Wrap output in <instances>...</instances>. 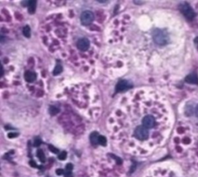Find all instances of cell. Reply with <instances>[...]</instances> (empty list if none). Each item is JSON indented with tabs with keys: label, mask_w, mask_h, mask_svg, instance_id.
<instances>
[{
	"label": "cell",
	"mask_w": 198,
	"mask_h": 177,
	"mask_svg": "<svg viewBox=\"0 0 198 177\" xmlns=\"http://www.w3.org/2000/svg\"><path fill=\"white\" fill-rule=\"evenodd\" d=\"M22 33H23V35H24L25 36L30 37V28L28 27V26H26V27L23 28Z\"/></svg>",
	"instance_id": "cell-13"
},
{
	"label": "cell",
	"mask_w": 198,
	"mask_h": 177,
	"mask_svg": "<svg viewBox=\"0 0 198 177\" xmlns=\"http://www.w3.org/2000/svg\"><path fill=\"white\" fill-rule=\"evenodd\" d=\"M195 112H196V115L198 117V105L196 106V110H195Z\"/></svg>",
	"instance_id": "cell-25"
},
{
	"label": "cell",
	"mask_w": 198,
	"mask_h": 177,
	"mask_svg": "<svg viewBox=\"0 0 198 177\" xmlns=\"http://www.w3.org/2000/svg\"><path fill=\"white\" fill-rule=\"evenodd\" d=\"M24 78H25V80H26L27 82H33V81L36 80L37 75H36V73H34L33 72L28 70V71H26V72L25 73V74H24Z\"/></svg>",
	"instance_id": "cell-9"
},
{
	"label": "cell",
	"mask_w": 198,
	"mask_h": 177,
	"mask_svg": "<svg viewBox=\"0 0 198 177\" xmlns=\"http://www.w3.org/2000/svg\"><path fill=\"white\" fill-rule=\"evenodd\" d=\"M18 135V134L17 133H9V135H8V137L9 138H16V136Z\"/></svg>",
	"instance_id": "cell-22"
},
{
	"label": "cell",
	"mask_w": 198,
	"mask_h": 177,
	"mask_svg": "<svg viewBox=\"0 0 198 177\" xmlns=\"http://www.w3.org/2000/svg\"><path fill=\"white\" fill-rule=\"evenodd\" d=\"M94 19V15L91 11H84L82 12L80 16V21L84 25H89Z\"/></svg>",
	"instance_id": "cell-5"
},
{
	"label": "cell",
	"mask_w": 198,
	"mask_h": 177,
	"mask_svg": "<svg viewBox=\"0 0 198 177\" xmlns=\"http://www.w3.org/2000/svg\"><path fill=\"white\" fill-rule=\"evenodd\" d=\"M134 135L136 137V138L139 140H145L147 139L149 137V129L145 128L143 125L137 126L135 129Z\"/></svg>",
	"instance_id": "cell-2"
},
{
	"label": "cell",
	"mask_w": 198,
	"mask_h": 177,
	"mask_svg": "<svg viewBox=\"0 0 198 177\" xmlns=\"http://www.w3.org/2000/svg\"><path fill=\"white\" fill-rule=\"evenodd\" d=\"M37 156H38L39 159H40L42 162H45V160H46L45 156H44V153H43V151L42 150L40 149V150L37 151Z\"/></svg>",
	"instance_id": "cell-12"
},
{
	"label": "cell",
	"mask_w": 198,
	"mask_h": 177,
	"mask_svg": "<svg viewBox=\"0 0 198 177\" xmlns=\"http://www.w3.org/2000/svg\"><path fill=\"white\" fill-rule=\"evenodd\" d=\"M181 12L183 14V16L189 20H192L193 19L194 16H195V13L193 9L191 8L190 6H189L187 3H183L180 6V7Z\"/></svg>",
	"instance_id": "cell-3"
},
{
	"label": "cell",
	"mask_w": 198,
	"mask_h": 177,
	"mask_svg": "<svg viewBox=\"0 0 198 177\" xmlns=\"http://www.w3.org/2000/svg\"><path fill=\"white\" fill-rule=\"evenodd\" d=\"M61 71H62V67L60 64H57V65L56 66V67H55V69L53 70V73L55 75L56 74H59Z\"/></svg>",
	"instance_id": "cell-15"
},
{
	"label": "cell",
	"mask_w": 198,
	"mask_h": 177,
	"mask_svg": "<svg viewBox=\"0 0 198 177\" xmlns=\"http://www.w3.org/2000/svg\"><path fill=\"white\" fill-rule=\"evenodd\" d=\"M142 124L147 129H153L156 125V119L151 115H147L142 119Z\"/></svg>",
	"instance_id": "cell-4"
},
{
	"label": "cell",
	"mask_w": 198,
	"mask_h": 177,
	"mask_svg": "<svg viewBox=\"0 0 198 177\" xmlns=\"http://www.w3.org/2000/svg\"><path fill=\"white\" fill-rule=\"evenodd\" d=\"M67 158V153L66 151H62L61 154H59L58 156V159L60 160H65Z\"/></svg>",
	"instance_id": "cell-17"
},
{
	"label": "cell",
	"mask_w": 198,
	"mask_h": 177,
	"mask_svg": "<svg viewBox=\"0 0 198 177\" xmlns=\"http://www.w3.org/2000/svg\"><path fill=\"white\" fill-rule=\"evenodd\" d=\"M64 175H65V177H72L71 172H68V171H67L66 172H64Z\"/></svg>",
	"instance_id": "cell-23"
},
{
	"label": "cell",
	"mask_w": 198,
	"mask_h": 177,
	"mask_svg": "<svg viewBox=\"0 0 198 177\" xmlns=\"http://www.w3.org/2000/svg\"><path fill=\"white\" fill-rule=\"evenodd\" d=\"M59 112V109L58 108H56V107H53V106H52V107H50V113L52 115H56Z\"/></svg>",
	"instance_id": "cell-16"
},
{
	"label": "cell",
	"mask_w": 198,
	"mask_h": 177,
	"mask_svg": "<svg viewBox=\"0 0 198 177\" xmlns=\"http://www.w3.org/2000/svg\"><path fill=\"white\" fill-rule=\"evenodd\" d=\"M56 173L58 175H61L64 174V170H63L62 169H56Z\"/></svg>",
	"instance_id": "cell-21"
},
{
	"label": "cell",
	"mask_w": 198,
	"mask_h": 177,
	"mask_svg": "<svg viewBox=\"0 0 198 177\" xmlns=\"http://www.w3.org/2000/svg\"><path fill=\"white\" fill-rule=\"evenodd\" d=\"M185 80L189 84H198V77H197V75L194 73L187 76Z\"/></svg>",
	"instance_id": "cell-8"
},
{
	"label": "cell",
	"mask_w": 198,
	"mask_h": 177,
	"mask_svg": "<svg viewBox=\"0 0 198 177\" xmlns=\"http://www.w3.org/2000/svg\"><path fill=\"white\" fill-rule=\"evenodd\" d=\"M129 87H130L129 82H128L127 81L122 80V81H120L117 84V85H116V91H125V90L129 89Z\"/></svg>",
	"instance_id": "cell-7"
},
{
	"label": "cell",
	"mask_w": 198,
	"mask_h": 177,
	"mask_svg": "<svg viewBox=\"0 0 198 177\" xmlns=\"http://www.w3.org/2000/svg\"><path fill=\"white\" fill-rule=\"evenodd\" d=\"M98 143L101 145H105L106 143H107V140H106V138L103 135H100L99 138H98Z\"/></svg>",
	"instance_id": "cell-14"
},
{
	"label": "cell",
	"mask_w": 198,
	"mask_h": 177,
	"mask_svg": "<svg viewBox=\"0 0 198 177\" xmlns=\"http://www.w3.org/2000/svg\"><path fill=\"white\" fill-rule=\"evenodd\" d=\"M99 135L98 132H92L90 135V140L91 142V143L93 145H97L98 143V138H99Z\"/></svg>",
	"instance_id": "cell-10"
},
{
	"label": "cell",
	"mask_w": 198,
	"mask_h": 177,
	"mask_svg": "<svg viewBox=\"0 0 198 177\" xmlns=\"http://www.w3.org/2000/svg\"><path fill=\"white\" fill-rule=\"evenodd\" d=\"M77 46L79 49L82 50V51H85L90 46V42L87 38H82L78 40L77 43Z\"/></svg>",
	"instance_id": "cell-6"
},
{
	"label": "cell",
	"mask_w": 198,
	"mask_h": 177,
	"mask_svg": "<svg viewBox=\"0 0 198 177\" xmlns=\"http://www.w3.org/2000/svg\"><path fill=\"white\" fill-rule=\"evenodd\" d=\"M73 169V165L71 163H68L67 166H66V170L68 171V172H71Z\"/></svg>",
	"instance_id": "cell-20"
},
{
	"label": "cell",
	"mask_w": 198,
	"mask_h": 177,
	"mask_svg": "<svg viewBox=\"0 0 198 177\" xmlns=\"http://www.w3.org/2000/svg\"><path fill=\"white\" fill-rule=\"evenodd\" d=\"M40 144H41V140L40 138H36L35 141H34V146L38 147V146L40 145Z\"/></svg>",
	"instance_id": "cell-19"
},
{
	"label": "cell",
	"mask_w": 198,
	"mask_h": 177,
	"mask_svg": "<svg viewBox=\"0 0 198 177\" xmlns=\"http://www.w3.org/2000/svg\"><path fill=\"white\" fill-rule=\"evenodd\" d=\"M153 40L155 43L158 45H165L168 43L169 37L167 33L161 30H156L153 32Z\"/></svg>",
	"instance_id": "cell-1"
},
{
	"label": "cell",
	"mask_w": 198,
	"mask_h": 177,
	"mask_svg": "<svg viewBox=\"0 0 198 177\" xmlns=\"http://www.w3.org/2000/svg\"><path fill=\"white\" fill-rule=\"evenodd\" d=\"M30 165L32 166V167H37V164H36V162H34V161H30Z\"/></svg>",
	"instance_id": "cell-24"
},
{
	"label": "cell",
	"mask_w": 198,
	"mask_h": 177,
	"mask_svg": "<svg viewBox=\"0 0 198 177\" xmlns=\"http://www.w3.org/2000/svg\"><path fill=\"white\" fill-rule=\"evenodd\" d=\"M27 6H28V8H29V12L30 13H33L37 8V2L36 1H29Z\"/></svg>",
	"instance_id": "cell-11"
},
{
	"label": "cell",
	"mask_w": 198,
	"mask_h": 177,
	"mask_svg": "<svg viewBox=\"0 0 198 177\" xmlns=\"http://www.w3.org/2000/svg\"><path fill=\"white\" fill-rule=\"evenodd\" d=\"M49 149H50V151H52L53 153H58V149L56 148H55L54 146H53V145H49Z\"/></svg>",
	"instance_id": "cell-18"
}]
</instances>
